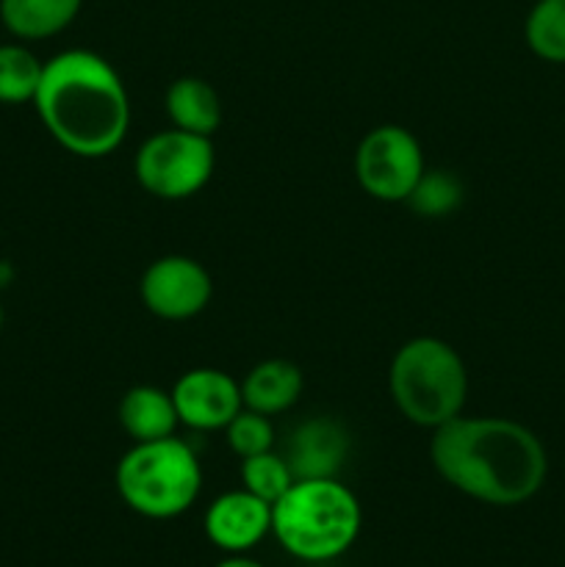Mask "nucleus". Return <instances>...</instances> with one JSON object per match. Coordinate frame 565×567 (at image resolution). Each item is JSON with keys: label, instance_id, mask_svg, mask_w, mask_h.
I'll use <instances>...</instances> for the list:
<instances>
[{"label": "nucleus", "instance_id": "nucleus-20", "mask_svg": "<svg viewBox=\"0 0 565 567\" xmlns=\"http://www.w3.org/2000/svg\"><path fill=\"white\" fill-rule=\"evenodd\" d=\"M225 441L236 457H253V454L271 452L275 449V426L269 415L244 408L230 424L225 426Z\"/></svg>", "mask_w": 565, "mask_h": 567}, {"label": "nucleus", "instance_id": "nucleus-8", "mask_svg": "<svg viewBox=\"0 0 565 567\" xmlns=\"http://www.w3.org/2000/svg\"><path fill=\"white\" fill-rule=\"evenodd\" d=\"M138 297L155 319L186 321L208 308L214 280L199 260L188 255H164L144 269Z\"/></svg>", "mask_w": 565, "mask_h": 567}, {"label": "nucleus", "instance_id": "nucleus-12", "mask_svg": "<svg viewBox=\"0 0 565 567\" xmlns=\"http://www.w3.org/2000/svg\"><path fill=\"white\" fill-rule=\"evenodd\" d=\"M305 388L302 369L286 358L260 360L242 382L244 408L260 415H280L299 402Z\"/></svg>", "mask_w": 565, "mask_h": 567}, {"label": "nucleus", "instance_id": "nucleus-11", "mask_svg": "<svg viewBox=\"0 0 565 567\" xmlns=\"http://www.w3.org/2000/svg\"><path fill=\"white\" fill-rule=\"evenodd\" d=\"M347 454V430L338 421L319 415L294 430L286 460L294 480H338Z\"/></svg>", "mask_w": 565, "mask_h": 567}, {"label": "nucleus", "instance_id": "nucleus-5", "mask_svg": "<svg viewBox=\"0 0 565 567\" xmlns=\"http://www.w3.org/2000/svg\"><path fill=\"white\" fill-rule=\"evenodd\" d=\"M114 485L131 513L150 520H172L194 507L203 491V465L181 437L133 443L120 457Z\"/></svg>", "mask_w": 565, "mask_h": 567}, {"label": "nucleus", "instance_id": "nucleus-19", "mask_svg": "<svg viewBox=\"0 0 565 567\" xmlns=\"http://www.w3.org/2000/svg\"><path fill=\"white\" fill-rule=\"evenodd\" d=\"M460 199H463V186H460L458 177L449 175V172L427 169L421 181L415 183L413 192H410V197L404 199V205H410L419 216L435 219V216L452 214Z\"/></svg>", "mask_w": 565, "mask_h": 567}, {"label": "nucleus", "instance_id": "nucleus-17", "mask_svg": "<svg viewBox=\"0 0 565 567\" xmlns=\"http://www.w3.org/2000/svg\"><path fill=\"white\" fill-rule=\"evenodd\" d=\"M526 48L548 64H565V0H537L524 22Z\"/></svg>", "mask_w": 565, "mask_h": 567}, {"label": "nucleus", "instance_id": "nucleus-7", "mask_svg": "<svg viewBox=\"0 0 565 567\" xmlns=\"http://www.w3.org/2000/svg\"><path fill=\"white\" fill-rule=\"evenodd\" d=\"M424 172L421 142L402 125L371 127L355 150V177L380 203H404Z\"/></svg>", "mask_w": 565, "mask_h": 567}, {"label": "nucleus", "instance_id": "nucleus-10", "mask_svg": "<svg viewBox=\"0 0 565 567\" xmlns=\"http://www.w3.org/2000/svg\"><path fill=\"white\" fill-rule=\"evenodd\" d=\"M203 532L225 554H247L271 535V504L249 491H227L208 504Z\"/></svg>", "mask_w": 565, "mask_h": 567}, {"label": "nucleus", "instance_id": "nucleus-4", "mask_svg": "<svg viewBox=\"0 0 565 567\" xmlns=\"http://www.w3.org/2000/svg\"><path fill=\"white\" fill-rule=\"evenodd\" d=\"M388 391L410 424L438 430L463 413L469 399V371L458 349L441 338L419 336L402 343L393 354Z\"/></svg>", "mask_w": 565, "mask_h": 567}, {"label": "nucleus", "instance_id": "nucleus-18", "mask_svg": "<svg viewBox=\"0 0 565 567\" xmlns=\"http://www.w3.org/2000/svg\"><path fill=\"white\" fill-rule=\"evenodd\" d=\"M242 482L244 491L275 504L294 485V474L288 468V460L271 449V452H260L242 460Z\"/></svg>", "mask_w": 565, "mask_h": 567}, {"label": "nucleus", "instance_id": "nucleus-9", "mask_svg": "<svg viewBox=\"0 0 565 567\" xmlns=\"http://www.w3.org/2000/svg\"><path fill=\"white\" fill-rule=\"evenodd\" d=\"M177 419L197 432L225 430L244 410L242 382L222 369H192L177 377L172 388Z\"/></svg>", "mask_w": 565, "mask_h": 567}, {"label": "nucleus", "instance_id": "nucleus-1", "mask_svg": "<svg viewBox=\"0 0 565 567\" xmlns=\"http://www.w3.org/2000/svg\"><path fill=\"white\" fill-rule=\"evenodd\" d=\"M438 476L487 507H518L541 493L548 454L530 426L499 415H463L432 430Z\"/></svg>", "mask_w": 565, "mask_h": 567}, {"label": "nucleus", "instance_id": "nucleus-2", "mask_svg": "<svg viewBox=\"0 0 565 567\" xmlns=\"http://www.w3.org/2000/svg\"><path fill=\"white\" fill-rule=\"evenodd\" d=\"M44 131L78 158H105L122 147L131 127V97L105 55L72 48L44 61L33 97Z\"/></svg>", "mask_w": 565, "mask_h": 567}, {"label": "nucleus", "instance_id": "nucleus-22", "mask_svg": "<svg viewBox=\"0 0 565 567\" xmlns=\"http://www.w3.org/2000/svg\"><path fill=\"white\" fill-rule=\"evenodd\" d=\"M9 280H11V269L6 264H0V288L9 286Z\"/></svg>", "mask_w": 565, "mask_h": 567}, {"label": "nucleus", "instance_id": "nucleus-6", "mask_svg": "<svg viewBox=\"0 0 565 567\" xmlns=\"http://www.w3.org/2000/svg\"><path fill=\"white\" fill-rule=\"evenodd\" d=\"M216 169V150L208 136L166 127L144 138L133 158L136 181L150 197L177 203L203 192Z\"/></svg>", "mask_w": 565, "mask_h": 567}, {"label": "nucleus", "instance_id": "nucleus-14", "mask_svg": "<svg viewBox=\"0 0 565 567\" xmlns=\"http://www.w3.org/2000/svg\"><path fill=\"white\" fill-rule=\"evenodd\" d=\"M83 0H0V22L22 42L59 37L81 14Z\"/></svg>", "mask_w": 565, "mask_h": 567}, {"label": "nucleus", "instance_id": "nucleus-16", "mask_svg": "<svg viewBox=\"0 0 565 567\" xmlns=\"http://www.w3.org/2000/svg\"><path fill=\"white\" fill-rule=\"evenodd\" d=\"M44 61L22 42L0 44V103L22 105L33 103Z\"/></svg>", "mask_w": 565, "mask_h": 567}, {"label": "nucleus", "instance_id": "nucleus-15", "mask_svg": "<svg viewBox=\"0 0 565 567\" xmlns=\"http://www.w3.org/2000/svg\"><path fill=\"white\" fill-rule=\"evenodd\" d=\"M166 116L172 127L197 133V136H214L222 125V100L219 92L208 81L197 75H183L166 89Z\"/></svg>", "mask_w": 565, "mask_h": 567}, {"label": "nucleus", "instance_id": "nucleus-21", "mask_svg": "<svg viewBox=\"0 0 565 567\" xmlns=\"http://www.w3.org/2000/svg\"><path fill=\"white\" fill-rule=\"evenodd\" d=\"M214 567H266V565H260L258 559H249L247 554H230V557L222 559V563H216Z\"/></svg>", "mask_w": 565, "mask_h": 567}, {"label": "nucleus", "instance_id": "nucleus-3", "mask_svg": "<svg viewBox=\"0 0 565 567\" xmlns=\"http://www.w3.org/2000/svg\"><path fill=\"white\" fill-rule=\"evenodd\" d=\"M363 526L358 496L338 480H294L271 504V535L308 565L332 563L355 546Z\"/></svg>", "mask_w": 565, "mask_h": 567}, {"label": "nucleus", "instance_id": "nucleus-13", "mask_svg": "<svg viewBox=\"0 0 565 567\" xmlns=\"http://www.w3.org/2000/svg\"><path fill=\"white\" fill-rule=\"evenodd\" d=\"M116 419H120L122 430L133 437V443L172 437L181 424L172 393L155 385L127 388L116 408Z\"/></svg>", "mask_w": 565, "mask_h": 567}, {"label": "nucleus", "instance_id": "nucleus-23", "mask_svg": "<svg viewBox=\"0 0 565 567\" xmlns=\"http://www.w3.org/2000/svg\"><path fill=\"white\" fill-rule=\"evenodd\" d=\"M3 321H6V310H3V299H0V330H3Z\"/></svg>", "mask_w": 565, "mask_h": 567}]
</instances>
